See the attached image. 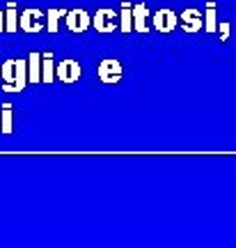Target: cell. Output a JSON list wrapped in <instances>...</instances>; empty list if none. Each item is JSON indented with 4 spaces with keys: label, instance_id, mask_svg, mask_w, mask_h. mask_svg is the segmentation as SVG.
<instances>
[{
    "label": "cell",
    "instance_id": "obj_1",
    "mask_svg": "<svg viewBox=\"0 0 236 248\" xmlns=\"http://www.w3.org/2000/svg\"><path fill=\"white\" fill-rule=\"evenodd\" d=\"M0 85L5 92H21L28 85V60H5L0 67Z\"/></svg>",
    "mask_w": 236,
    "mask_h": 248
},
{
    "label": "cell",
    "instance_id": "obj_2",
    "mask_svg": "<svg viewBox=\"0 0 236 248\" xmlns=\"http://www.w3.org/2000/svg\"><path fill=\"white\" fill-rule=\"evenodd\" d=\"M96 74H99V78L103 80V83H108V85H113V83H119L122 80V64H119V60H115V58H105V60H101V64L96 67Z\"/></svg>",
    "mask_w": 236,
    "mask_h": 248
},
{
    "label": "cell",
    "instance_id": "obj_3",
    "mask_svg": "<svg viewBox=\"0 0 236 248\" xmlns=\"http://www.w3.org/2000/svg\"><path fill=\"white\" fill-rule=\"evenodd\" d=\"M80 64L76 60H60V64L55 67V76L64 83H76L80 78Z\"/></svg>",
    "mask_w": 236,
    "mask_h": 248
},
{
    "label": "cell",
    "instance_id": "obj_4",
    "mask_svg": "<svg viewBox=\"0 0 236 248\" xmlns=\"http://www.w3.org/2000/svg\"><path fill=\"white\" fill-rule=\"evenodd\" d=\"M42 12L39 9H26L18 18V28H23L26 32H39L42 30Z\"/></svg>",
    "mask_w": 236,
    "mask_h": 248
},
{
    "label": "cell",
    "instance_id": "obj_5",
    "mask_svg": "<svg viewBox=\"0 0 236 248\" xmlns=\"http://www.w3.org/2000/svg\"><path fill=\"white\" fill-rule=\"evenodd\" d=\"M92 26H94L99 32H113L115 30V12H110V9L96 12L94 23H92Z\"/></svg>",
    "mask_w": 236,
    "mask_h": 248
},
{
    "label": "cell",
    "instance_id": "obj_6",
    "mask_svg": "<svg viewBox=\"0 0 236 248\" xmlns=\"http://www.w3.org/2000/svg\"><path fill=\"white\" fill-rule=\"evenodd\" d=\"M67 26H69V30H74V32H83V30L89 26V16L83 9L69 12V14H67Z\"/></svg>",
    "mask_w": 236,
    "mask_h": 248
},
{
    "label": "cell",
    "instance_id": "obj_7",
    "mask_svg": "<svg viewBox=\"0 0 236 248\" xmlns=\"http://www.w3.org/2000/svg\"><path fill=\"white\" fill-rule=\"evenodd\" d=\"M154 26H156V30H161V32H167V30H172V28L177 26V16L172 12H167V9H161L156 16H154Z\"/></svg>",
    "mask_w": 236,
    "mask_h": 248
},
{
    "label": "cell",
    "instance_id": "obj_8",
    "mask_svg": "<svg viewBox=\"0 0 236 248\" xmlns=\"http://www.w3.org/2000/svg\"><path fill=\"white\" fill-rule=\"evenodd\" d=\"M28 80L30 83L42 80V55L39 53H30V58H28Z\"/></svg>",
    "mask_w": 236,
    "mask_h": 248
},
{
    "label": "cell",
    "instance_id": "obj_9",
    "mask_svg": "<svg viewBox=\"0 0 236 248\" xmlns=\"http://www.w3.org/2000/svg\"><path fill=\"white\" fill-rule=\"evenodd\" d=\"M55 78V64H53V55L51 53H44L42 58V80L44 83H51Z\"/></svg>",
    "mask_w": 236,
    "mask_h": 248
},
{
    "label": "cell",
    "instance_id": "obj_10",
    "mask_svg": "<svg viewBox=\"0 0 236 248\" xmlns=\"http://www.w3.org/2000/svg\"><path fill=\"white\" fill-rule=\"evenodd\" d=\"M0 131L2 133L14 131V124H12V104H5L2 110H0Z\"/></svg>",
    "mask_w": 236,
    "mask_h": 248
},
{
    "label": "cell",
    "instance_id": "obj_11",
    "mask_svg": "<svg viewBox=\"0 0 236 248\" xmlns=\"http://www.w3.org/2000/svg\"><path fill=\"white\" fill-rule=\"evenodd\" d=\"M184 28H186V30H191V32L200 30V28H202V16H200V12H195V9L186 12V14H184Z\"/></svg>",
    "mask_w": 236,
    "mask_h": 248
},
{
    "label": "cell",
    "instance_id": "obj_12",
    "mask_svg": "<svg viewBox=\"0 0 236 248\" xmlns=\"http://www.w3.org/2000/svg\"><path fill=\"white\" fill-rule=\"evenodd\" d=\"M5 21H7V26H5V30H7V32H14V30L18 28L16 5H14V2H9V5H7V14H5Z\"/></svg>",
    "mask_w": 236,
    "mask_h": 248
},
{
    "label": "cell",
    "instance_id": "obj_13",
    "mask_svg": "<svg viewBox=\"0 0 236 248\" xmlns=\"http://www.w3.org/2000/svg\"><path fill=\"white\" fill-rule=\"evenodd\" d=\"M133 16H135V28H138L140 32H145V30H147V23H145V18H147V9L142 7V5H138V7L133 9Z\"/></svg>",
    "mask_w": 236,
    "mask_h": 248
},
{
    "label": "cell",
    "instance_id": "obj_14",
    "mask_svg": "<svg viewBox=\"0 0 236 248\" xmlns=\"http://www.w3.org/2000/svg\"><path fill=\"white\" fill-rule=\"evenodd\" d=\"M58 21H60V12H58V9H51V12H48V30H51V32L58 30Z\"/></svg>",
    "mask_w": 236,
    "mask_h": 248
},
{
    "label": "cell",
    "instance_id": "obj_15",
    "mask_svg": "<svg viewBox=\"0 0 236 248\" xmlns=\"http://www.w3.org/2000/svg\"><path fill=\"white\" fill-rule=\"evenodd\" d=\"M122 30H131V12H129V5L122 12Z\"/></svg>",
    "mask_w": 236,
    "mask_h": 248
},
{
    "label": "cell",
    "instance_id": "obj_16",
    "mask_svg": "<svg viewBox=\"0 0 236 248\" xmlns=\"http://www.w3.org/2000/svg\"><path fill=\"white\" fill-rule=\"evenodd\" d=\"M5 30V16H2V12H0V32Z\"/></svg>",
    "mask_w": 236,
    "mask_h": 248
}]
</instances>
